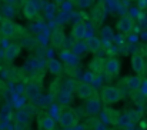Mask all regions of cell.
Wrapping results in <instances>:
<instances>
[{
  "instance_id": "1",
  "label": "cell",
  "mask_w": 147,
  "mask_h": 130,
  "mask_svg": "<svg viewBox=\"0 0 147 130\" xmlns=\"http://www.w3.org/2000/svg\"><path fill=\"white\" fill-rule=\"evenodd\" d=\"M57 122L60 123L61 127L64 129H73L77 125V116L74 114V112L71 109H69L67 106H64L63 109H60L59 116H57Z\"/></svg>"
},
{
  "instance_id": "2",
  "label": "cell",
  "mask_w": 147,
  "mask_h": 130,
  "mask_svg": "<svg viewBox=\"0 0 147 130\" xmlns=\"http://www.w3.org/2000/svg\"><path fill=\"white\" fill-rule=\"evenodd\" d=\"M120 99H121V91L117 87L106 86L101 89V93H100L101 103H104V104H113V103H117Z\"/></svg>"
},
{
  "instance_id": "3",
  "label": "cell",
  "mask_w": 147,
  "mask_h": 130,
  "mask_svg": "<svg viewBox=\"0 0 147 130\" xmlns=\"http://www.w3.org/2000/svg\"><path fill=\"white\" fill-rule=\"evenodd\" d=\"M42 82L43 77H30V80L27 82V85L24 86V91L29 97H32L33 100L36 97H40L42 93Z\"/></svg>"
},
{
  "instance_id": "4",
  "label": "cell",
  "mask_w": 147,
  "mask_h": 130,
  "mask_svg": "<svg viewBox=\"0 0 147 130\" xmlns=\"http://www.w3.org/2000/svg\"><path fill=\"white\" fill-rule=\"evenodd\" d=\"M0 35L4 37V39H10V37H14L17 35V26L9 20V19H3L0 22Z\"/></svg>"
},
{
  "instance_id": "5",
  "label": "cell",
  "mask_w": 147,
  "mask_h": 130,
  "mask_svg": "<svg viewBox=\"0 0 147 130\" xmlns=\"http://www.w3.org/2000/svg\"><path fill=\"white\" fill-rule=\"evenodd\" d=\"M103 72L106 73V76H107L109 80H111L113 77H116L119 74V72H120V63H119V60L114 59V57L106 60L104 62V70Z\"/></svg>"
},
{
  "instance_id": "6",
  "label": "cell",
  "mask_w": 147,
  "mask_h": 130,
  "mask_svg": "<svg viewBox=\"0 0 147 130\" xmlns=\"http://www.w3.org/2000/svg\"><path fill=\"white\" fill-rule=\"evenodd\" d=\"M22 53V47L19 43H10L4 50H3V54H4V60L7 63H11L14 62Z\"/></svg>"
},
{
  "instance_id": "7",
  "label": "cell",
  "mask_w": 147,
  "mask_h": 130,
  "mask_svg": "<svg viewBox=\"0 0 147 130\" xmlns=\"http://www.w3.org/2000/svg\"><path fill=\"white\" fill-rule=\"evenodd\" d=\"M74 90H76V96H77L80 100H87V99H90V97L94 94L93 86H92L90 83H86V82L79 83Z\"/></svg>"
},
{
  "instance_id": "8",
  "label": "cell",
  "mask_w": 147,
  "mask_h": 130,
  "mask_svg": "<svg viewBox=\"0 0 147 130\" xmlns=\"http://www.w3.org/2000/svg\"><path fill=\"white\" fill-rule=\"evenodd\" d=\"M86 113L90 114V116H97L98 113H101V100L98 99V96L93 94L90 99H87Z\"/></svg>"
},
{
  "instance_id": "9",
  "label": "cell",
  "mask_w": 147,
  "mask_h": 130,
  "mask_svg": "<svg viewBox=\"0 0 147 130\" xmlns=\"http://www.w3.org/2000/svg\"><path fill=\"white\" fill-rule=\"evenodd\" d=\"M134 29V19L131 16H123L117 22V30L123 35H129Z\"/></svg>"
},
{
  "instance_id": "10",
  "label": "cell",
  "mask_w": 147,
  "mask_h": 130,
  "mask_svg": "<svg viewBox=\"0 0 147 130\" xmlns=\"http://www.w3.org/2000/svg\"><path fill=\"white\" fill-rule=\"evenodd\" d=\"M130 64H131V69L137 73V74H142L146 72V60L144 57L140 54V53H134L131 56V60H130Z\"/></svg>"
},
{
  "instance_id": "11",
  "label": "cell",
  "mask_w": 147,
  "mask_h": 130,
  "mask_svg": "<svg viewBox=\"0 0 147 130\" xmlns=\"http://www.w3.org/2000/svg\"><path fill=\"white\" fill-rule=\"evenodd\" d=\"M23 14L29 20H33V19L37 17L39 9H37V6H36V3L33 0H26L24 1V4H23Z\"/></svg>"
},
{
  "instance_id": "12",
  "label": "cell",
  "mask_w": 147,
  "mask_h": 130,
  "mask_svg": "<svg viewBox=\"0 0 147 130\" xmlns=\"http://www.w3.org/2000/svg\"><path fill=\"white\" fill-rule=\"evenodd\" d=\"M104 17H106V9L103 4H97L93 7L92 10V22L94 26H101V23L104 22Z\"/></svg>"
},
{
  "instance_id": "13",
  "label": "cell",
  "mask_w": 147,
  "mask_h": 130,
  "mask_svg": "<svg viewBox=\"0 0 147 130\" xmlns=\"http://www.w3.org/2000/svg\"><path fill=\"white\" fill-rule=\"evenodd\" d=\"M64 42H66L64 32L61 29H54L53 33H51V36H50V43H51V46L56 47V49H60V47H63Z\"/></svg>"
},
{
  "instance_id": "14",
  "label": "cell",
  "mask_w": 147,
  "mask_h": 130,
  "mask_svg": "<svg viewBox=\"0 0 147 130\" xmlns=\"http://www.w3.org/2000/svg\"><path fill=\"white\" fill-rule=\"evenodd\" d=\"M37 123H39V129L40 130H54L56 127V122L53 117H50L47 113H43L37 117Z\"/></svg>"
},
{
  "instance_id": "15",
  "label": "cell",
  "mask_w": 147,
  "mask_h": 130,
  "mask_svg": "<svg viewBox=\"0 0 147 130\" xmlns=\"http://www.w3.org/2000/svg\"><path fill=\"white\" fill-rule=\"evenodd\" d=\"M87 35V27L83 22H76L71 27V36L76 40H83Z\"/></svg>"
},
{
  "instance_id": "16",
  "label": "cell",
  "mask_w": 147,
  "mask_h": 130,
  "mask_svg": "<svg viewBox=\"0 0 147 130\" xmlns=\"http://www.w3.org/2000/svg\"><path fill=\"white\" fill-rule=\"evenodd\" d=\"M104 59H101V57H94L90 63H89V69H90V73H93V74H100L103 70H104Z\"/></svg>"
},
{
  "instance_id": "17",
  "label": "cell",
  "mask_w": 147,
  "mask_h": 130,
  "mask_svg": "<svg viewBox=\"0 0 147 130\" xmlns=\"http://www.w3.org/2000/svg\"><path fill=\"white\" fill-rule=\"evenodd\" d=\"M142 80H143V79L137 74V76H129V77H126L124 83H126V87H127L129 90H131V91H139L140 85H142Z\"/></svg>"
},
{
  "instance_id": "18",
  "label": "cell",
  "mask_w": 147,
  "mask_h": 130,
  "mask_svg": "<svg viewBox=\"0 0 147 130\" xmlns=\"http://www.w3.org/2000/svg\"><path fill=\"white\" fill-rule=\"evenodd\" d=\"M30 117H32V113L27 112V109H20V110H17V113H16V123L26 126V125L30 122Z\"/></svg>"
},
{
  "instance_id": "19",
  "label": "cell",
  "mask_w": 147,
  "mask_h": 130,
  "mask_svg": "<svg viewBox=\"0 0 147 130\" xmlns=\"http://www.w3.org/2000/svg\"><path fill=\"white\" fill-rule=\"evenodd\" d=\"M47 67H49V72L51 74H54V76H60L61 72H63V64H61L59 60H54V59L49 60Z\"/></svg>"
},
{
  "instance_id": "20",
  "label": "cell",
  "mask_w": 147,
  "mask_h": 130,
  "mask_svg": "<svg viewBox=\"0 0 147 130\" xmlns=\"http://www.w3.org/2000/svg\"><path fill=\"white\" fill-rule=\"evenodd\" d=\"M71 91H67V90H61L60 93H59V102H60V104L61 106H69L70 103H71Z\"/></svg>"
},
{
  "instance_id": "21",
  "label": "cell",
  "mask_w": 147,
  "mask_h": 130,
  "mask_svg": "<svg viewBox=\"0 0 147 130\" xmlns=\"http://www.w3.org/2000/svg\"><path fill=\"white\" fill-rule=\"evenodd\" d=\"M126 114H127V119H129L130 126H134V125H136L137 122H140V119H142V113H140L139 110H130V112H127Z\"/></svg>"
},
{
  "instance_id": "22",
  "label": "cell",
  "mask_w": 147,
  "mask_h": 130,
  "mask_svg": "<svg viewBox=\"0 0 147 130\" xmlns=\"http://www.w3.org/2000/svg\"><path fill=\"white\" fill-rule=\"evenodd\" d=\"M36 46V39L32 37V36H23L22 37V42H20V47H24V49H33Z\"/></svg>"
},
{
  "instance_id": "23",
  "label": "cell",
  "mask_w": 147,
  "mask_h": 130,
  "mask_svg": "<svg viewBox=\"0 0 147 130\" xmlns=\"http://www.w3.org/2000/svg\"><path fill=\"white\" fill-rule=\"evenodd\" d=\"M86 47H87L90 51H98V49L101 47V42H100L98 39H96V37H92V39L87 40Z\"/></svg>"
},
{
  "instance_id": "24",
  "label": "cell",
  "mask_w": 147,
  "mask_h": 130,
  "mask_svg": "<svg viewBox=\"0 0 147 130\" xmlns=\"http://www.w3.org/2000/svg\"><path fill=\"white\" fill-rule=\"evenodd\" d=\"M1 13L6 16L4 19H11L13 16H14V10H13V6H9V4H4L3 6V9H1Z\"/></svg>"
},
{
  "instance_id": "25",
  "label": "cell",
  "mask_w": 147,
  "mask_h": 130,
  "mask_svg": "<svg viewBox=\"0 0 147 130\" xmlns=\"http://www.w3.org/2000/svg\"><path fill=\"white\" fill-rule=\"evenodd\" d=\"M139 93H140L143 97H147V79H143V80H142V85H140V89H139Z\"/></svg>"
},
{
  "instance_id": "26",
  "label": "cell",
  "mask_w": 147,
  "mask_h": 130,
  "mask_svg": "<svg viewBox=\"0 0 147 130\" xmlns=\"http://www.w3.org/2000/svg\"><path fill=\"white\" fill-rule=\"evenodd\" d=\"M71 4H73L71 1H67V0H66V1L61 4V9H63L64 12H69V10H71Z\"/></svg>"
},
{
  "instance_id": "27",
  "label": "cell",
  "mask_w": 147,
  "mask_h": 130,
  "mask_svg": "<svg viewBox=\"0 0 147 130\" xmlns=\"http://www.w3.org/2000/svg\"><path fill=\"white\" fill-rule=\"evenodd\" d=\"M89 4H90V0H80V3H79L80 7H87Z\"/></svg>"
},
{
  "instance_id": "28",
  "label": "cell",
  "mask_w": 147,
  "mask_h": 130,
  "mask_svg": "<svg viewBox=\"0 0 147 130\" xmlns=\"http://www.w3.org/2000/svg\"><path fill=\"white\" fill-rule=\"evenodd\" d=\"M71 130H86V126H84V125H79V123H77V125H76Z\"/></svg>"
},
{
  "instance_id": "29",
  "label": "cell",
  "mask_w": 147,
  "mask_h": 130,
  "mask_svg": "<svg viewBox=\"0 0 147 130\" xmlns=\"http://www.w3.org/2000/svg\"><path fill=\"white\" fill-rule=\"evenodd\" d=\"M4 89H6V85H4V82L0 79V96L3 94V91H4Z\"/></svg>"
},
{
  "instance_id": "30",
  "label": "cell",
  "mask_w": 147,
  "mask_h": 130,
  "mask_svg": "<svg viewBox=\"0 0 147 130\" xmlns=\"http://www.w3.org/2000/svg\"><path fill=\"white\" fill-rule=\"evenodd\" d=\"M4 1V4H9V6H13V4H16L19 0H3Z\"/></svg>"
},
{
  "instance_id": "31",
  "label": "cell",
  "mask_w": 147,
  "mask_h": 130,
  "mask_svg": "<svg viewBox=\"0 0 147 130\" xmlns=\"http://www.w3.org/2000/svg\"><path fill=\"white\" fill-rule=\"evenodd\" d=\"M94 130H106V127H104V125H101V123H97V125L94 126Z\"/></svg>"
},
{
  "instance_id": "32",
  "label": "cell",
  "mask_w": 147,
  "mask_h": 130,
  "mask_svg": "<svg viewBox=\"0 0 147 130\" xmlns=\"http://www.w3.org/2000/svg\"><path fill=\"white\" fill-rule=\"evenodd\" d=\"M64 1H66V0H54V3H56V4H63Z\"/></svg>"
},
{
  "instance_id": "33",
  "label": "cell",
  "mask_w": 147,
  "mask_h": 130,
  "mask_svg": "<svg viewBox=\"0 0 147 130\" xmlns=\"http://www.w3.org/2000/svg\"><path fill=\"white\" fill-rule=\"evenodd\" d=\"M124 130H136L134 126H129V127H124Z\"/></svg>"
},
{
  "instance_id": "34",
  "label": "cell",
  "mask_w": 147,
  "mask_h": 130,
  "mask_svg": "<svg viewBox=\"0 0 147 130\" xmlns=\"http://www.w3.org/2000/svg\"><path fill=\"white\" fill-rule=\"evenodd\" d=\"M143 51H144V54H146V57H147V43H146V46H144V49H143Z\"/></svg>"
}]
</instances>
